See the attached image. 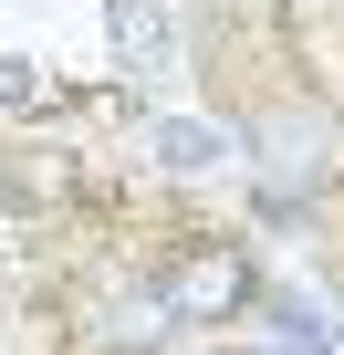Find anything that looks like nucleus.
<instances>
[{
  "label": "nucleus",
  "mask_w": 344,
  "mask_h": 355,
  "mask_svg": "<svg viewBox=\"0 0 344 355\" xmlns=\"http://www.w3.org/2000/svg\"><path fill=\"white\" fill-rule=\"evenodd\" d=\"M125 53H136L146 73H167V63H178V21H167L156 0H136V11H125Z\"/></svg>",
  "instance_id": "f257e3e1"
},
{
  "label": "nucleus",
  "mask_w": 344,
  "mask_h": 355,
  "mask_svg": "<svg viewBox=\"0 0 344 355\" xmlns=\"http://www.w3.org/2000/svg\"><path fill=\"white\" fill-rule=\"evenodd\" d=\"M146 136H156V157H167V167H219V157H230V146H219L209 125H188V115H156Z\"/></svg>",
  "instance_id": "f03ea898"
},
{
  "label": "nucleus",
  "mask_w": 344,
  "mask_h": 355,
  "mask_svg": "<svg viewBox=\"0 0 344 355\" xmlns=\"http://www.w3.org/2000/svg\"><path fill=\"white\" fill-rule=\"evenodd\" d=\"M271 146H282V157H271L282 178H323V146H334V125H302V115H282V125H271Z\"/></svg>",
  "instance_id": "7ed1b4c3"
},
{
  "label": "nucleus",
  "mask_w": 344,
  "mask_h": 355,
  "mask_svg": "<svg viewBox=\"0 0 344 355\" xmlns=\"http://www.w3.org/2000/svg\"><path fill=\"white\" fill-rule=\"evenodd\" d=\"M271 324H282V345H292V355H334V345H344V334H334L323 313H302V303H271Z\"/></svg>",
  "instance_id": "20e7f679"
}]
</instances>
